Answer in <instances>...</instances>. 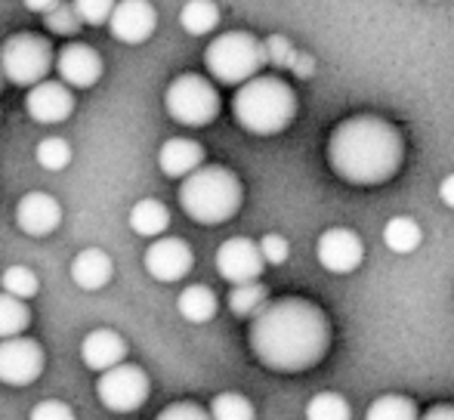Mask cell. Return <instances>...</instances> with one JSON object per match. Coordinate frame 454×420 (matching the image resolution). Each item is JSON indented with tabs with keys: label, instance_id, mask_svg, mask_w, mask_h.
<instances>
[{
	"label": "cell",
	"instance_id": "6da1fadb",
	"mask_svg": "<svg viewBox=\"0 0 454 420\" xmlns=\"http://www.w3.org/2000/svg\"><path fill=\"white\" fill-rule=\"evenodd\" d=\"M251 353L270 371L300 374L316 368L331 349V322L312 300L281 297L251 318Z\"/></svg>",
	"mask_w": 454,
	"mask_h": 420
},
{
	"label": "cell",
	"instance_id": "7a4b0ae2",
	"mask_svg": "<svg viewBox=\"0 0 454 420\" xmlns=\"http://www.w3.org/2000/svg\"><path fill=\"white\" fill-rule=\"evenodd\" d=\"M402 158V133L377 114H353L331 130L328 164L349 186H383L399 174Z\"/></svg>",
	"mask_w": 454,
	"mask_h": 420
},
{
	"label": "cell",
	"instance_id": "3957f363",
	"mask_svg": "<svg viewBox=\"0 0 454 420\" xmlns=\"http://www.w3.org/2000/svg\"><path fill=\"white\" fill-rule=\"evenodd\" d=\"M232 114L241 130L254 136H275L291 127L297 114V97L287 81L275 74H254L251 81L239 84V93L232 97Z\"/></svg>",
	"mask_w": 454,
	"mask_h": 420
},
{
	"label": "cell",
	"instance_id": "277c9868",
	"mask_svg": "<svg viewBox=\"0 0 454 420\" xmlns=\"http://www.w3.org/2000/svg\"><path fill=\"white\" fill-rule=\"evenodd\" d=\"M241 201H245V189L229 167L201 164L189 176H183L180 207L189 220L201 222V226H220V222L232 220L241 210Z\"/></svg>",
	"mask_w": 454,
	"mask_h": 420
},
{
	"label": "cell",
	"instance_id": "5b68a950",
	"mask_svg": "<svg viewBox=\"0 0 454 420\" xmlns=\"http://www.w3.org/2000/svg\"><path fill=\"white\" fill-rule=\"evenodd\" d=\"M204 68L223 87H239L266 68V47L251 31H226L204 50Z\"/></svg>",
	"mask_w": 454,
	"mask_h": 420
},
{
	"label": "cell",
	"instance_id": "8992f818",
	"mask_svg": "<svg viewBox=\"0 0 454 420\" xmlns=\"http://www.w3.org/2000/svg\"><path fill=\"white\" fill-rule=\"evenodd\" d=\"M53 72V47L41 35L19 31L0 47V74L16 87H35Z\"/></svg>",
	"mask_w": 454,
	"mask_h": 420
},
{
	"label": "cell",
	"instance_id": "52a82bcc",
	"mask_svg": "<svg viewBox=\"0 0 454 420\" xmlns=\"http://www.w3.org/2000/svg\"><path fill=\"white\" fill-rule=\"evenodd\" d=\"M164 108L183 127H207L220 114V93L201 74H180L164 93Z\"/></svg>",
	"mask_w": 454,
	"mask_h": 420
},
{
	"label": "cell",
	"instance_id": "ba28073f",
	"mask_svg": "<svg viewBox=\"0 0 454 420\" xmlns=\"http://www.w3.org/2000/svg\"><path fill=\"white\" fill-rule=\"evenodd\" d=\"M149 374L139 365L130 362H118L114 368L99 374V384H96V396L114 415H130V411L143 408L145 399H149Z\"/></svg>",
	"mask_w": 454,
	"mask_h": 420
},
{
	"label": "cell",
	"instance_id": "9c48e42d",
	"mask_svg": "<svg viewBox=\"0 0 454 420\" xmlns=\"http://www.w3.org/2000/svg\"><path fill=\"white\" fill-rule=\"evenodd\" d=\"M43 346L25 334L4 337L0 340V384L28 386L43 374Z\"/></svg>",
	"mask_w": 454,
	"mask_h": 420
},
{
	"label": "cell",
	"instance_id": "30bf717a",
	"mask_svg": "<svg viewBox=\"0 0 454 420\" xmlns=\"http://www.w3.org/2000/svg\"><path fill=\"white\" fill-rule=\"evenodd\" d=\"M145 263V272H149L155 282H183L185 276L192 272V266H195V253H192V247L185 245L183 238H170V235H158L155 241L149 245V251H145L143 257Z\"/></svg>",
	"mask_w": 454,
	"mask_h": 420
},
{
	"label": "cell",
	"instance_id": "8fae6325",
	"mask_svg": "<svg viewBox=\"0 0 454 420\" xmlns=\"http://www.w3.org/2000/svg\"><path fill=\"white\" fill-rule=\"evenodd\" d=\"M316 257H318V263H322L328 272H334V276H349V272H356L362 266L364 245L353 229L334 226V229H328V232L318 235Z\"/></svg>",
	"mask_w": 454,
	"mask_h": 420
},
{
	"label": "cell",
	"instance_id": "7c38bea8",
	"mask_svg": "<svg viewBox=\"0 0 454 420\" xmlns=\"http://www.w3.org/2000/svg\"><path fill=\"white\" fill-rule=\"evenodd\" d=\"M263 253H260L257 241L251 238H229L216 251V272L229 284L257 282L263 276Z\"/></svg>",
	"mask_w": 454,
	"mask_h": 420
},
{
	"label": "cell",
	"instance_id": "4fadbf2b",
	"mask_svg": "<svg viewBox=\"0 0 454 420\" xmlns=\"http://www.w3.org/2000/svg\"><path fill=\"white\" fill-rule=\"evenodd\" d=\"M106 25L112 37H118L121 43H143L155 35L158 10L149 0H114Z\"/></svg>",
	"mask_w": 454,
	"mask_h": 420
},
{
	"label": "cell",
	"instance_id": "5bb4252c",
	"mask_svg": "<svg viewBox=\"0 0 454 420\" xmlns=\"http://www.w3.org/2000/svg\"><path fill=\"white\" fill-rule=\"evenodd\" d=\"M25 112H28V118H35L37 124H62V121H68L74 112L72 87H66L62 81H50V78L37 81L35 87H28Z\"/></svg>",
	"mask_w": 454,
	"mask_h": 420
},
{
	"label": "cell",
	"instance_id": "9a60e30c",
	"mask_svg": "<svg viewBox=\"0 0 454 420\" xmlns=\"http://www.w3.org/2000/svg\"><path fill=\"white\" fill-rule=\"evenodd\" d=\"M56 66V74H59V81L66 87H72V90H87V87H93L96 81L102 78V56L96 53L93 47H87V43H66V47L56 53L53 59Z\"/></svg>",
	"mask_w": 454,
	"mask_h": 420
},
{
	"label": "cell",
	"instance_id": "2e32d148",
	"mask_svg": "<svg viewBox=\"0 0 454 420\" xmlns=\"http://www.w3.org/2000/svg\"><path fill=\"white\" fill-rule=\"evenodd\" d=\"M16 226L25 235L43 238L62 226V205L47 192H28L16 205Z\"/></svg>",
	"mask_w": 454,
	"mask_h": 420
},
{
	"label": "cell",
	"instance_id": "e0dca14e",
	"mask_svg": "<svg viewBox=\"0 0 454 420\" xmlns=\"http://www.w3.org/2000/svg\"><path fill=\"white\" fill-rule=\"evenodd\" d=\"M81 359H84V365L90 368V371L102 374L127 359V343L118 331L96 328L84 337V343H81Z\"/></svg>",
	"mask_w": 454,
	"mask_h": 420
},
{
	"label": "cell",
	"instance_id": "ac0fdd59",
	"mask_svg": "<svg viewBox=\"0 0 454 420\" xmlns=\"http://www.w3.org/2000/svg\"><path fill=\"white\" fill-rule=\"evenodd\" d=\"M201 164H204V145L195 143V139L174 136L158 152V167H161V174L170 176V180H183V176H189L192 170H198Z\"/></svg>",
	"mask_w": 454,
	"mask_h": 420
},
{
	"label": "cell",
	"instance_id": "d6986e66",
	"mask_svg": "<svg viewBox=\"0 0 454 420\" xmlns=\"http://www.w3.org/2000/svg\"><path fill=\"white\" fill-rule=\"evenodd\" d=\"M114 276V263L106 251L99 247H87L72 260V282L81 291H102Z\"/></svg>",
	"mask_w": 454,
	"mask_h": 420
},
{
	"label": "cell",
	"instance_id": "ffe728a7",
	"mask_svg": "<svg viewBox=\"0 0 454 420\" xmlns=\"http://www.w3.org/2000/svg\"><path fill=\"white\" fill-rule=\"evenodd\" d=\"M130 229L137 235H143V238H158V235L168 232L170 226V210L161 205L158 198H143L137 201L130 210Z\"/></svg>",
	"mask_w": 454,
	"mask_h": 420
},
{
	"label": "cell",
	"instance_id": "44dd1931",
	"mask_svg": "<svg viewBox=\"0 0 454 420\" xmlns=\"http://www.w3.org/2000/svg\"><path fill=\"white\" fill-rule=\"evenodd\" d=\"M176 309H180V315L185 322L207 324L210 318L216 315L220 303H216V294L207 288V284H189V288L180 294V300H176Z\"/></svg>",
	"mask_w": 454,
	"mask_h": 420
},
{
	"label": "cell",
	"instance_id": "7402d4cb",
	"mask_svg": "<svg viewBox=\"0 0 454 420\" xmlns=\"http://www.w3.org/2000/svg\"><path fill=\"white\" fill-rule=\"evenodd\" d=\"M420 241H424V229L411 216H393L383 226V245L393 253H414L420 247Z\"/></svg>",
	"mask_w": 454,
	"mask_h": 420
},
{
	"label": "cell",
	"instance_id": "603a6c76",
	"mask_svg": "<svg viewBox=\"0 0 454 420\" xmlns=\"http://www.w3.org/2000/svg\"><path fill=\"white\" fill-rule=\"evenodd\" d=\"M180 25L185 35L204 37L220 25V6L214 0H189L180 10Z\"/></svg>",
	"mask_w": 454,
	"mask_h": 420
},
{
	"label": "cell",
	"instance_id": "cb8c5ba5",
	"mask_svg": "<svg viewBox=\"0 0 454 420\" xmlns=\"http://www.w3.org/2000/svg\"><path fill=\"white\" fill-rule=\"evenodd\" d=\"M270 300V291L260 282H245V284H232L229 291V309L235 318H254Z\"/></svg>",
	"mask_w": 454,
	"mask_h": 420
},
{
	"label": "cell",
	"instance_id": "d4e9b609",
	"mask_svg": "<svg viewBox=\"0 0 454 420\" xmlns=\"http://www.w3.org/2000/svg\"><path fill=\"white\" fill-rule=\"evenodd\" d=\"M420 411L414 405V399L399 396V393H387V396L374 399L364 420H418Z\"/></svg>",
	"mask_w": 454,
	"mask_h": 420
},
{
	"label": "cell",
	"instance_id": "484cf974",
	"mask_svg": "<svg viewBox=\"0 0 454 420\" xmlns=\"http://www.w3.org/2000/svg\"><path fill=\"white\" fill-rule=\"evenodd\" d=\"M207 415L210 420H257L251 399L241 396V393H220V396H214Z\"/></svg>",
	"mask_w": 454,
	"mask_h": 420
},
{
	"label": "cell",
	"instance_id": "4316f807",
	"mask_svg": "<svg viewBox=\"0 0 454 420\" xmlns=\"http://www.w3.org/2000/svg\"><path fill=\"white\" fill-rule=\"evenodd\" d=\"M306 420H353V408L340 393H318L306 405Z\"/></svg>",
	"mask_w": 454,
	"mask_h": 420
},
{
	"label": "cell",
	"instance_id": "83f0119b",
	"mask_svg": "<svg viewBox=\"0 0 454 420\" xmlns=\"http://www.w3.org/2000/svg\"><path fill=\"white\" fill-rule=\"evenodd\" d=\"M28 322H31V313H28V307H25V300L0 291V340H4V337L22 334V331L28 328Z\"/></svg>",
	"mask_w": 454,
	"mask_h": 420
},
{
	"label": "cell",
	"instance_id": "f1b7e54d",
	"mask_svg": "<svg viewBox=\"0 0 454 420\" xmlns=\"http://www.w3.org/2000/svg\"><path fill=\"white\" fill-rule=\"evenodd\" d=\"M0 288L10 297L31 300V297H37V291H41V282H37V276L28 266H10V269H4V276H0Z\"/></svg>",
	"mask_w": 454,
	"mask_h": 420
},
{
	"label": "cell",
	"instance_id": "f546056e",
	"mask_svg": "<svg viewBox=\"0 0 454 420\" xmlns=\"http://www.w3.org/2000/svg\"><path fill=\"white\" fill-rule=\"evenodd\" d=\"M37 164H41L43 170H66L68 161H72V145L66 143V139L59 136H47L37 143V152H35Z\"/></svg>",
	"mask_w": 454,
	"mask_h": 420
},
{
	"label": "cell",
	"instance_id": "4dcf8cb0",
	"mask_svg": "<svg viewBox=\"0 0 454 420\" xmlns=\"http://www.w3.org/2000/svg\"><path fill=\"white\" fill-rule=\"evenodd\" d=\"M43 25H47L53 35L72 37V35H78L84 22L78 19V12H74L72 4H62V0H56V4L50 6L47 12H43Z\"/></svg>",
	"mask_w": 454,
	"mask_h": 420
},
{
	"label": "cell",
	"instance_id": "1f68e13d",
	"mask_svg": "<svg viewBox=\"0 0 454 420\" xmlns=\"http://www.w3.org/2000/svg\"><path fill=\"white\" fill-rule=\"evenodd\" d=\"M74 12L84 25H106L112 16L114 0H72Z\"/></svg>",
	"mask_w": 454,
	"mask_h": 420
},
{
	"label": "cell",
	"instance_id": "d6a6232c",
	"mask_svg": "<svg viewBox=\"0 0 454 420\" xmlns=\"http://www.w3.org/2000/svg\"><path fill=\"white\" fill-rule=\"evenodd\" d=\"M257 247H260V253H263V263H270V266H281L287 257H291V245H287V238L278 232L263 235Z\"/></svg>",
	"mask_w": 454,
	"mask_h": 420
},
{
	"label": "cell",
	"instance_id": "836d02e7",
	"mask_svg": "<svg viewBox=\"0 0 454 420\" xmlns=\"http://www.w3.org/2000/svg\"><path fill=\"white\" fill-rule=\"evenodd\" d=\"M266 47V66H278V68H291L294 56H297V50L291 47V41H285V37H270V41L263 43Z\"/></svg>",
	"mask_w": 454,
	"mask_h": 420
},
{
	"label": "cell",
	"instance_id": "e575fe53",
	"mask_svg": "<svg viewBox=\"0 0 454 420\" xmlns=\"http://www.w3.org/2000/svg\"><path fill=\"white\" fill-rule=\"evenodd\" d=\"M155 420H210V415L195 402H174V405H168Z\"/></svg>",
	"mask_w": 454,
	"mask_h": 420
},
{
	"label": "cell",
	"instance_id": "d590c367",
	"mask_svg": "<svg viewBox=\"0 0 454 420\" xmlns=\"http://www.w3.org/2000/svg\"><path fill=\"white\" fill-rule=\"evenodd\" d=\"M31 420H74V411L66 402H59V399H47V402L35 405Z\"/></svg>",
	"mask_w": 454,
	"mask_h": 420
},
{
	"label": "cell",
	"instance_id": "8d00e7d4",
	"mask_svg": "<svg viewBox=\"0 0 454 420\" xmlns=\"http://www.w3.org/2000/svg\"><path fill=\"white\" fill-rule=\"evenodd\" d=\"M291 72L297 74V78H309V74L316 72V59H312V56L297 53V56H294V62H291Z\"/></svg>",
	"mask_w": 454,
	"mask_h": 420
},
{
	"label": "cell",
	"instance_id": "74e56055",
	"mask_svg": "<svg viewBox=\"0 0 454 420\" xmlns=\"http://www.w3.org/2000/svg\"><path fill=\"white\" fill-rule=\"evenodd\" d=\"M439 198H442L445 207L454 210V174H449L442 183H439Z\"/></svg>",
	"mask_w": 454,
	"mask_h": 420
},
{
	"label": "cell",
	"instance_id": "f35d334b",
	"mask_svg": "<svg viewBox=\"0 0 454 420\" xmlns=\"http://www.w3.org/2000/svg\"><path fill=\"white\" fill-rule=\"evenodd\" d=\"M418 420H454V405H433V408Z\"/></svg>",
	"mask_w": 454,
	"mask_h": 420
},
{
	"label": "cell",
	"instance_id": "ab89813d",
	"mask_svg": "<svg viewBox=\"0 0 454 420\" xmlns=\"http://www.w3.org/2000/svg\"><path fill=\"white\" fill-rule=\"evenodd\" d=\"M53 4H56V0H25V6H28L31 12H47Z\"/></svg>",
	"mask_w": 454,
	"mask_h": 420
},
{
	"label": "cell",
	"instance_id": "60d3db41",
	"mask_svg": "<svg viewBox=\"0 0 454 420\" xmlns=\"http://www.w3.org/2000/svg\"><path fill=\"white\" fill-rule=\"evenodd\" d=\"M430 4H439V0H430Z\"/></svg>",
	"mask_w": 454,
	"mask_h": 420
}]
</instances>
